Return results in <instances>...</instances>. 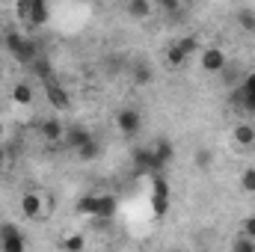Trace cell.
<instances>
[{
	"mask_svg": "<svg viewBox=\"0 0 255 252\" xmlns=\"http://www.w3.org/2000/svg\"><path fill=\"white\" fill-rule=\"evenodd\" d=\"M130 80H133V86H148V83L154 80V71H151V65L145 63V60L133 63V65H130Z\"/></svg>",
	"mask_w": 255,
	"mask_h": 252,
	"instance_id": "14",
	"label": "cell"
},
{
	"mask_svg": "<svg viewBox=\"0 0 255 252\" xmlns=\"http://www.w3.org/2000/svg\"><path fill=\"white\" fill-rule=\"evenodd\" d=\"M24 3H30V0H21V6H24Z\"/></svg>",
	"mask_w": 255,
	"mask_h": 252,
	"instance_id": "30",
	"label": "cell"
},
{
	"mask_svg": "<svg viewBox=\"0 0 255 252\" xmlns=\"http://www.w3.org/2000/svg\"><path fill=\"white\" fill-rule=\"evenodd\" d=\"M148 151H151V157L157 160V166L163 169V166H169L172 163V157H175V145L166 139V136H154L151 142H148Z\"/></svg>",
	"mask_w": 255,
	"mask_h": 252,
	"instance_id": "7",
	"label": "cell"
},
{
	"mask_svg": "<svg viewBox=\"0 0 255 252\" xmlns=\"http://www.w3.org/2000/svg\"><path fill=\"white\" fill-rule=\"evenodd\" d=\"M39 133H42V139L45 142H65V125L57 119V116H51V119H42L39 122Z\"/></svg>",
	"mask_w": 255,
	"mask_h": 252,
	"instance_id": "11",
	"label": "cell"
},
{
	"mask_svg": "<svg viewBox=\"0 0 255 252\" xmlns=\"http://www.w3.org/2000/svg\"><path fill=\"white\" fill-rule=\"evenodd\" d=\"M232 139H235L238 148H253L255 145V125H250V122H238V125L232 127Z\"/></svg>",
	"mask_w": 255,
	"mask_h": 252,
	"instance_id": "12",
	"label": "cell"
},
{
	"mask_svg": "<svg viewBox=\"0 0 255 252\" xmlns=\"http://www.w3.org/2000/svg\"><path fill=\"white\" fill-rule=\"evenodd\" d=\"M86 139H92V133L86 130V127L74 125V127H65V142L71 145V148H77V145H83Z\"/></svg>",
	"mask_w": 255,
	"mask_h": 252,
	"instance_id": "18",
	"label": "cell"
},
{
	"mask_svg": "<svg viewBox=\"0 0 255 252\" xmlns=\"http://www.w3.org/2000/svg\"><path fill=\"white\" fill-rule=\"evenodd\" d=\"M125 12L133 18V21H145L151 15V0H128Z\"/></svg>",
	"mask_w": 255,
	"mask_h": 252,
	"instance_id": "16",
	"label": "cell"
},
{
	"mask_svg": "<svg viewBox=\"0 0 255 252\" xmlns=\"http://www.w3.org/2000/svg\"><path fill=\"white\" fill-rule=\"evenodd\" d=\"M74 154H77L80 160H86V163H89V160H98V157H101V142L92 136V139H86L83 145H77Z\"/></svg>",
	"mask_w": 255,
	"mask_h": 252,
	"instance_id": "17",
	"label": "cell"
},
{
	"mask_svg": "<svg viewBox=\"0 0 255 252\" xmlns=\"http://www.w3.org/2000/svg\"><path fill=\"white\" fill-rule=\"evenodd\" d=\"M187 54H184V48L178 45V42H172L169 48H166V63L172 65V68H181V65H187Z\"/></svg>",
	"mask_w": 255,
	"mask_h": 252,
	"instance_id": "19",
	"label": "cell"
},
{
	"mask_svg": "<svg viewBox=\"0 0 255 252\" xmlns=\"http://www.w3.org/2000/svg\"><path fill=\"white\" fill-rule=\"evenodd\" d=\"M116 127H119V133H125V136H136L139 127H142V116H139V110H133V107H122V110L116 113Z\"/></svg>",
	"mask_w": 255,
	"mask_h": 252,
	"instance_id": "5",
	"label": "cell"
},
{
	"mask_svg": "<svg viewBox=\"0 0 255 252\" xmlns=\"http://www.w3.org/2000/svg\"><path fill=\"white\" fill-rule=\"evenodd\" d=\"M169 202H172V190L160 172H154L151 175V211H154V217H166Z\"/></svg>",
	"mask_w": 255,
	"mask_h": 252,
	"instance_id": "2",
	"label": "cell"
},
{
	"mask_svg": "<svg viewBox=\"0 0 255 252\" xmlns=\"http://www.w3.org/2000/svg\"><path fill=\"white\" fill-rule=\"evenodd\" d=\"M60 247H63L65 252H80L83 247H86V238H83L80 232H74V235H65L63 241H60Z\"/></svg>",
	"mask_w": 255,
	"mask_h": 252,
	"instance_id": "20",
	"label": "cell"
},
{
	"mask_svg": "<svg viewBox=\"0 0 255 252\" xmlns=\"http://www.w3.org/2000/svg\"><path fill=\"white\" fill-rule=\"evenodd\" d=\"M130 163H133V169H136V172H142V175H154V172H160V166H157V160L151 157L148 145H145V148H133Z\"/></svg>",
	"mask_w": 255,
	"mask_h": 252,
	"instance_id": "10",
	"label": "cell"
},
{
	"mask_svg": "<svg viewBox=\"0 0 255 252\" xmlns=\"http://www.w3.org/2000/svg\"><path fill=\"white\" fill-rule=\"evenodd\" d=\"M45 98H48V104H51L54 110H65V107L71 104V98H68L65 86H60L54 77H48V80H45Z\"/></svg>",
	"mask_w": 255,
	"mask_h": 252,
	"instance_id": "8",
	"label": "cell"
},
{
	"mask_svg": "<svg viewBox=\"0 0 255 252\" xmlns=\"http://www.w3.org/2000/svg\"><path fill=\"white\" fill-rule=\"evenodd\" d=\"M199 65H202V71H208V74H220V71H226L229 57H226L223 48L211 45V48H202V54H199Z\"/></svg>",
	"mask_w": 255,
	"mask_h": 252,
	"instance_id": "4",
	"label": "cell"
},
{
	"mask_svg": "<svg viewBox=\"0 0 255 252\" xmlns=\"http://www.w3.org/2000/svg\"><path fill=\"white\" fill-rule=\"evenodd\" d=\"M116 211H119V199H116L113 193H101V196H95V217L110 220Z\"/></svg>",
	"mask_w": 255,
	"mask_h": 252,
	"instance_id": "13",
	"label": "cell"
},
{
	"mask_svg": "<svg viewBox=\"0 0 255 252\" xmlns=\"http://www.w3.org/2000/svg\"><path fill=\"white\" fill-rule=\"evenodd\" d=\"M0 250L3 252H24L27 250V238L15 223H3L0 226Z\"/></svg>",
	"mask_w": 255,
	"mask_h": 252,
	"instance_id": "3",
	"label": "cell"
},
{
	"mask_svg": "<svg viewBox=\"0 0 255 252\" xmlns=\"http://www.w3.org/2000/svg\"><path fill=\"white\" fill-rule=\"evenodd\" d=\"M241 190H244L247 196H255V166H247V169L241 172Z\"/></svg>",
	"mask_w": 255,
	"mask_h": 252,
	"instance_id": "22",
	"label": "cell"
},
{
	"mask_svg": "<svg viewBox=\"0 0 255 252\" xmlns=\"http://www.w3.org/2000/svg\"><path fill=\"white\" fill-rule=\"evenodd\" d=\"M6 51L15 57V60H21V63H36L39 60V48H36V42L33 39H27V36H21V33H6Z\"/></svg>",
	"mask_w": 255,
	"mask_h": 252,
	"instance_id": "1",
	"label": "cell"
},
{
	"mask_svg": "<svg viewBox=\"0 0 255 252\" xmlns=\"http://www.w3.org/2000/svg\"><path fill=\"white\" fill-rule=\"evenodd\" d=\"M238 27L247 30V33H255V12L253 9H241L238 12Z\"/></svg>",
	"mask_w": 255,
	"mask_h": 252,
	"instance_id": "23",
	"label": "cell"
},
{
	"mask_svg": "<svg viewBox=\"0 0 255 252\" xmlns=\"http://www.w3.org/2000/svg\"><path fill=\"white\" fill-rule=\"evenodd\" d=\"M74 211H77L80 217H95V196H92V193L80 196V199H77V205H74Z\"/></svg>",
	"mask_w": 255,
	"mask_h": 252,
	"instance_id": "21",
	"label": "cell"
},
{
	"mask_svg": "<svg viewBox=\"0 0 255 252\" xmlns=\"http://www.w3.org/2000/svg\"><path fill=\"white\" fill-rule=\"evenodd\" d=\"M232 250H238V252H253V250H255V238H250V235L244 232V235H241V238L232 244Z\"/></svg>",
	"mask_w": 255,
	"mask_h": 252,
	"instance_id": "27",
	"label": "cell"
},
{
	"mask_svg": "<svg viewBox=\"0 0 255 252\" xmlns=\"http://www.w3.org/2000/svg\"><path fill=\"white\" fill-rule=\"evenodd\" d=\"M21 214H24L27 220H39V217H45V214H48V208H45V196L36 193V190L24 193V196H21Z\"/></svg>",
	"mask_w": 255,
	"mask_h": 252,
	"instance_id": "6",
	"label": "cell"
},
{
	"mask_svg": "<svg viewBox=\"0 0 255 252\" xmlns=\"http://www.w3.org/2000/svg\"><path fill=\"white\" fill-rule=\"evenodd\" d=\"M24 9L33 24H48V0H30L24 3Z\"/></svg>",
	"mask_w": 255,
	"mask_h": 252,
	"instance_id": "15",
	"label": "cell"
},
{
	"mask_svg": "<svg viewBox=\"0 0 255 252\" xmlns=\"http://www.w3.org/2000/svg\"><path fill=\"white\" fill-rule=\"evenodd\" d=\"M154 3H157V9L166 12V15H178L181 6H184V0H154Z\"/></svg>",
	"mask_w": 255,
	"mask_h": 252,
	"instance_id": "25",
	"label": "cell"
},
{
	"mask_svg": "<svg viewBox=\"0 0 255 252\" xmlns=\"http://www.w3.org/2000/svg\"><path fill=\"white\" fill-rule=\"evenodd\" d=\"M178 45L184 48V54H187V57L199 54V36H181V39H178Z\"/></svg>",
	"mask_w": 255,
	"mask_h": 252,
	"instance_id": "26",
	"label": "cell"
},
{
	"mask_svg": "<svg viewBox=\"0 0 255 252\" xmlns=\"http://www.w3.org/2000/svg\"><path fill=\"white\" fill-rule=\"evenodd\" d=\"M244 232H247L250 238H255V214H253V217H247V220H244Z\"/></svg>",
	"mask_w": 255,
	"mask_h": 252,
	"instance_id": "28",
	"label": "cell"
},
{
	"mask_svg": "<svg viewBox=\"0 0 255 252\" xmlns=\"http://www.w3.org/2000/svg\"><path fill=\"white\" fill-rule=\"evenodd\" d=\"M9 101H12L15 107H33V101H36L33 83H30V80H18V83L12 86V92H9Z\"/></svg>",
	"mask_w": 255,
	"mask_h": 252,
	"instance_id": "9",
	"label": "cell"
},
{
	"mask_svg": "<svg viewBox=\"0 0 255 252\" xmlns=\"http://www.w3.org/2000/svg\"><path fill=\"white\" fill-rule=\"evenodd\" d=\"M193 163H196L199 169H208V166L214 163V154H211V148H196V154H193Z\"/></svg>",
	"mask_w": 255,
	"mask_h": 252,
	"instance_id": "24",
	"label": "cell"
},
{
	"mask_svg": "<svg viewBox=\"0 0 255 252\" xmlns=\"http://www.w3.org/2000/svg\"><path fill=\"white\" fill-rule=\"evenodd\" d=\"M6 163H9V151L6 145H0V169H6Z\"/></svg>",
	"mask_w": 255,
	"mask_h": 252,
	"instance_id": "29",
	"label": "cell"
}]
</instances>
